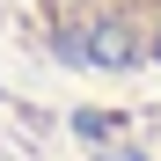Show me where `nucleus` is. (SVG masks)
Listing matches in <instances>:
<instances>
[{
    "mask_svg": "<svg viewBox=\"0 0 161 161\" xmlns=\"http://www.w3.org/2000/svg\"><path fill=\"white\" fill-rule=\"evenodd\" d=\"M37 15L59 37V59L80 66H161V0H37Z\"/></svg>",
    "mask_w": 161,
    "mask_h": 161,
    "instance_id": "nucleus-1",
    "label": "nucleus"
}]
</instances>
